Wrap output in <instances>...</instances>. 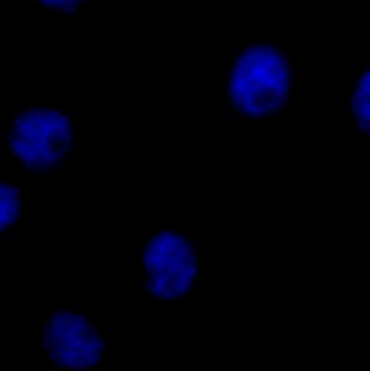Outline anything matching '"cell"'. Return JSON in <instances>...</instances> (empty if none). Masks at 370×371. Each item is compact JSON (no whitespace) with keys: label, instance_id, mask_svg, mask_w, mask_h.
<instances>
[{"label":"cell","instance_id":"cell-1","mask_svg":"<svg viewBox=\"0 0 370 371\" xmlns=\"http://www.w3.org/2000/svg\"><path fill=\"white\" fill-rule=\"evenodd\" d=\"M294 79L288 49L267 44H244L227 72V97L237 114L252 119L278 116L286 108Z\"/></svg>","mask_w":370,"mask_h":371},{"label":"cell","instance_id":"cell-2","mask_svg":"<svg viewBox=\"0 0 370 371\" xmlns=\"http://www.w3.org/2000/svg\"><path fill=\"white\" fill-rule=\"evenodd\" d=\"M36 6L49 15H71L83 4L84 0H20Z\"/></svg>","mask_w":370,"mask_h":371}]
</instances>
